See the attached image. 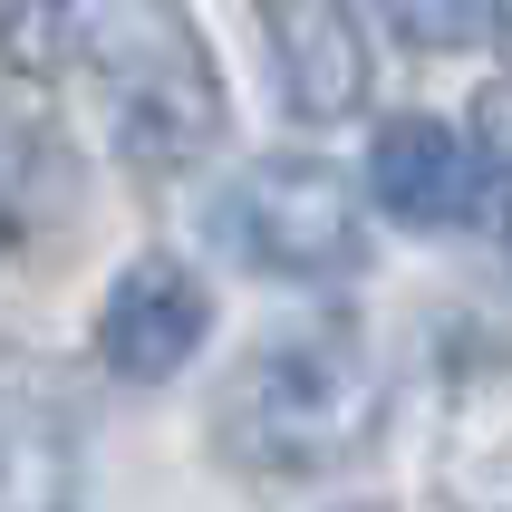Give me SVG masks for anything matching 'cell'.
<instances>
[{"instance_id": "11", "label": "cell", "mask_w": 512, "mask_h": 512, "mask_svg": "<svg viewBox=\"0 0 512 512\" xmlns=\"http://www.w3.org/2000/svg\"><path fill=\"white\" fill-rule=\"evenodd\" d=\"M484 29H493V49H503V78H512V0H484Z\"/></svg>"}, {"instance_id": "5", "label": "cell", "mask_w": 512, "mask_h": 512, "mask_svg": "<svg viewBox=\"0 0 512 512\" xmlns=\"http://www.w3.org/2000/svg\"><path fill=\"white\" fill-rule=\"evenodd\" d=\"M203 329H213V300H203V281L184 271V261L145 252L116 271L107 310H97V358H107V377H136V387H165L174 368H194Z\"/></svg>"}, {"instance_id": "10", "label": "cell", "mask_w": 512, "mask_h": 512, "mask_svg": "<svg viewBox=\"0 0 512 512\" xmlns=\"http://www.w3.org/2000/svg\"><path fill=\"white\" fill-rule=\"evenodd\" d=\"M348 10L387 20L406 49H464V39L484 29V0H348Z\"/></svg>"}, {"instance_id": "7", "label": "cell", "mask_w": 512, "mask_h": 512, "mask_svg": "<svg viewBox=\"0 0 512 512\" xmlns=\"http://www.w3.org/2000/svg\"><path fill=\"white\" fill-rule=\"evenodd\" d=\"M78 203V165L49 126H0V232H39Z\"/></svg>"}, {"instance_id": "9", "label": "cell", "mask_w": 512, "mask_h": 512, "mask_svg": "<svg viewBox=\"0 0 512 512\" xmlns=\"http://www.w3.org/2000/svg\"><path fill=\"white\" fill-rule=\"evenodd\" d=\"M78 58V0H0V68L58 78Z\"/></svg>"}, {"instance_id": "8", "label": "cell", "mask_w": 512, "mask_h": 512, "mask_svg": "<svg viewBox=\"0 0 512 512\" xmlns=\"http://www.w3.org/2000/svg\"><path fill=\"white\" fill-rule=\"evenodd\" d=\"M464 155H474V223L512 242V78H493L464 116Z\"/></svg>"}, {"instance_id": "4", "label": "cell", "mask_w": 512, "mask_h": 512, "mask_svg": "<svg viewBox=\"0 0 512 512\" xmlns=\"http://www.w3.org/2000/svg\"><path fill=\"white\" fill-rule=\"evenodd\" d=\"M261 49H271V87L300 126H339L368 107V29L348 0H252Z\"/></svg>"}, {"instance_id": "2", "label": "cell", "mask_w": 512, "mask_h": 512, "mask_svg": "<svg viewBox=\"0 0 512 512\" xmlns=\"http://www.w3.org/2000/svg\"><path fill=\"white\" fill-rule=\"evenodd\" d=\"M78 68L126 174H184L223 145V68L174 0H107L78 29Z\"/></svg>"}, {"instance_id": "1", "label": "cell", "mask_w": 512, "mask_h": 512, "mask_svg": "<svg viewBox=\"0 0 512 512\" xmlns=\"http://www.w3.org/2000/svg\"><path fill=\"white\" fill-rule=\"evenodd\" d=\"M377 416H387V377L348 319H300L223 377L213 397V455L252 484H310L368 455Z\"/></svg>"}, {"instance_id": "3", "label": "cell", "mask_w": 512, "mask_h": 512, "mask_svg": "<svg viewBox=\"0 0 512 512\" xmlns=\"http://www.w3.org/2000/svg\"><path fill=\"white\" fill-rule=\"evenodd\" d=\"M213 252L261 281H358L368 271V203L319 155H261L203 213Z\"/></svg>"}, {"instance_id": "6", "label": "cell", "mask_w": 512, "mask_h": 512, "mask_svg": "<svg viewBox=\"0 0 512 512\" xmlns=\"http://www.w3.org/2000/svg\"><path fill=\"white\" fill-rule=\"evenodd\" d=\"M368 203L406 232H445L474 223V155H464V126L445 116H387L368 145Z\"/></svg>"}]
</instances>
